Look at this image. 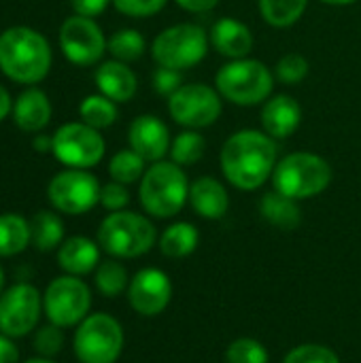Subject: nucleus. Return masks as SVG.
<instances>
[{
    "label": "nucleus",
    "mask_w": 361,
    "mask_h": 363,
    "mask_svg": "<svg viewBox=\"0 0 361 363\" xmlns=\"http://www.w3.org/2000/svg\"><path fill=\"white\" fill-rule=\"evenodd\" d=\"M277 143L260 130H238L221 147L219 164L230 185L243 191L262 187L277 168Z\"/></svg>",
    "instance_id": "1"
},
{
    "label": "nucleus",
    "mask_w": 361,
    "mask_h": 363,
    "mask_svg": "<svg viewBox=\"0 0 361 363\" xmlns=\"http://www.w3.org/2000/svg\"><path fill=\"white\" fill-rule=\"evenodd\" d=\"M51 60V47L40 32L15 26L0 34V70L15 83L43 81L49 74Z\"/></svg>",
    "instance_id": "2"
},
{
    "label": "nucleus",
    "mask_w": 361,
    "mask_h": 363,
    "mask_svg": "<svg viewBox=\"0 0 361 363\" xmlns=\"http://www.w3.org/2000/svg\"><path fill=\"white\" fill-rule=\"evenodd\" d=\"M215 87L236 106H257L272 96L274 72L260 60H230L215 74Z\"/></svg>",
    "instance_id": "3"
},
{
    "label": "nucleus",
    "mask_w": 361,
    "mask_h": 363,
    "mask_svg": "<svg viewBox=\"0 0 361 363\" xmlns=\"http://www.w3.org/2000/svg\"><path fill=\"white\" fill-rule=\"evenodd\" d=\"M189 200V181L179 164L172 160L153 162L140 179V204L157 217L168 219L177 215Z\"/></svg>",
    "instance_id": "4"
},
{
    "label": "nucleus",
    "mask_w": 361,
    "mask_h": 363,
    "mask_svg": "<svg viewBox=\"0 0 361 363\" xmlns=\"http://www.w3.org/2000/svg\"><path fill=\"white\" fill-rule=\"evenodd\" d=\"M332 183V168L330 164L309 151H296L287 157L277 162L272 172V185L277 191L294 198L306 200L323 194Z\"/></svg>",
    "instance_id": "5"
},
{
    "label": "nucleus",
    "mask_w": 361,
    "mask_h": 363,
    "mask_svg": "<svg viewBox=\"0 0 361 363\" xmlns=\"http://www.w3.org/2000/svg\"><path fill=\"white\" fill-rule=\"evenodd\" d=\"M155 242L153 223L130 211L111 213L98 230V245L113 257H140L151 251Z\"/></svg>",
    "instance_id": "6"
},
{
    "label": "nucleus",
    "mask_w": 361,
    "mask_h": 363,
    "mask_svg": "<svg viewBox=\"0 0 361 363\" xmlns=\"http://www.w3.org/2000/svg\"><path fill=\"white\" fill-rule=\"evenodd\" d=\"M209 34L196 23H174L164 28L151 43V57L157 66L187 70L200 64L209 51Z\"/></svg>",
    "instance_id": "7"
},
{
    "label": "nucleus",
    "mask_w": 361,
    "mask_h": 363,
    "mask_svg": "<svg viewBox=\"0 0 361 363\" xmlns=\"http://www.w3.org/2000/svg\"><path fill=\"white\" fill-rule=\"evenodd\" d=\"M123 349V330L104 313L89 315L74 334V355L83 363H115Z\"/></svg>",
    "instance_id": "8"
},
{
    "label": "nucleus",
    "mask_w": 361,
    "mask_h": 363,
    "mask_svg": "<svg viewBox=\"0 0 361 363\" xmlns=\"http://www.w3.org/2000/svg\"><path fill=\"white\" fill-rule=\"evenodd\" d=\"M223 111V98L217 87L206 83L181 85L168 98L170 117L185 130H202L213 125Z\"/></svg>",
    "instance_id": "9"
},
{
    "label": "nucleus",
    "mask_w": 361,
    "mask_h": 363,
    "mask_svg": "<svg viewBox=\"0 0 361 363\" xmlns=\"http://www.w3.org/2000/svg\"><path fill=\"white\" fill-rule=\"evenodd\" d=\"M104 149L106 145L100 136V130L83 121H72L55 130L51 153L68 168L87 170L104 157Z\"/></svg>",
    "instance_id": "10"
},
{
    "label": "nucleus",
    "mask_w": 361,
    "mask_h": 363,
    "mask_svg": "<svg viewBox=\"0 0 361 363\" xmlns=\"http://www.w3.org/2000/svg\"><path fill=\"white\" fill-rule=\"evenodd\" d=\"M100 189L102 185L91 172L68 168L49 181L47 196L55 211L66 215H83L100 202Z\"/></svg>",
    "instance_id": "11"
},
{
    "label": "nucleus",
    "mask_w": 361,
    "mask_h": 363,
    "mask_svg": "<svg viewBox=\"0 0 361 363\" xmlns=\"http://www.w3.org/2000/svg\"><path fill=\"white\" fill-rule=\"evenodd\" d=\"M47 319L57 328H70L87 317L91 306L89 287L79 281V277H60L49 283L43 298Z\"/></svg>",
    "instance_id": "12"
},
{
    "label": "nucleus",
    "mask_w": 361,
    "mask_h": 363,
    "mask_svg": "<svg viewBox=\"0 0 361 363\" xmlns=\"http://www.w3.org/2000/svg\"><path fill=\"white\" fill-rule=\"evenodd\" d=\"M43 311V298L36 287L17 283L0 296V332L21 338L32 332Z\"/></svg>",
    "instance_id": "13"
},
{
    "label": "nucleus",
    "mask_w": 361,
    "mask_h": 363,
    "mask_svg": "<svg viewBox=\"0 0 361 363\" xmlns=\"http://www.w3.org/2000/svg\"><path fill=\"white\" fill-rule=\"evenodd\" d=\"M60 47L68 62L77 66H91L104 55L106 38L91 17L72 15L60 28Z\"/></svg>",
    "instance_id": "14"
},
{
    "label": "nucleus",
    "mask_w": 361,
    "mask_h": 363,
    "mask_svg": "<svg viewBox=\"0 0 361 363\" xmlns=\"http://www.w3.org/2000/svg\"><path fill=\"white\" fill-rule=\"evenodd\" d=\"M128 298H130L132 308L138 315L155 317L170 304V298H172L170 279L162 270L145 268L132 279Z\"/></svg>",
    "instance_id": "15"
},
{
    "label": "nucleus",
    "mask_w": 361,
    "mask_h": 363,
    "mask_svg": "<svg viewBox=\"0 0 361 363\" xmlns=\"http://www.w3.org/2000/svg\"><path fill=\"white\" fill-rule=\"evenodd\" d=\"M130 149L136 151L145 162H162L172 147L168 125L155 115H138L128 128Z\"/></svg>",
    "instance_id": "16"
},
{
    "label": "nucleus",
    "mask_w": 361,
    "mask_h": 363,
    "mask_svg": "<svg viewBox=\"0 0 361 363\" xmlns=\"http://www.w3.org/2000/svg\"><path fill=\"white\" fill-rule=\"evenodd\" d=\"M300 121H302V106L298 104L296 98L287 94L270 96L262 106V128L274 140H283L291 136L300 128Z\"/></svg>",
    "instance_id": "17"
},
{
    "label": "nucleus",
    "mask_w": 361,
    "mask_h": 363,
    "mask_svg": "<svg viewBox=\"0 0 361 363\" xmlns=\"http://www.w3.org/2000/svg\"><path fill=\"white\" fill-rule=\"evenodd\" d=\"M209 40L213 49L228 60H243L253 51V32L234 17L217 19L209 32Z\"/></svg>",
    "instance_id": "18"
},
{
    "label": "nucleus",
    "mask_w": 361,
    "mask_h": 363,
    "mask_svg": "<svg viewBox=\"0 0 361 363\" xmlns=\"http://www.w3.org/2000/svg\"><path fill=\"white\" fill-rule=\"evenodd\" d=\"M96 85L100 94L111 98L113 102H130L136 96L138 79L126 62L109 60L98 66Z\"/></svg>",
    "instance_id": "19"
},
{
    "label": "nucleus",
    "mask_w": 361,
    "mask_h": 363,
    "mask_svg": "<svg viewBox=\"0 0 361 363\" xmlns=\"http://www.w3.org/2000/svg\"><path fill=\"white\" fill-rule=\"evenodd\" d=\"M189 204L204 219H221L228 213L230 198L221 181L200 177L189 185Z\"/></svg>",
    "instance_id": "20"
},
{
    "label": "nucleus",
    "mask_w": 361,
    "mask_h": 363,
    "mask_svg": "<svg viewBox=\"0 0 361 363\" xmlns=\"http://www.w3.org/2000/svg\"><path fill=\"white\" fill-rule=\"evenodd\" d=\"M13 119L23 132H40L51 119V102L45 91L30 87L13 104Z\"/></svg>",
    "instance_id": "21"
},
{
    "label": "nucleus",
    "mask_w": 361,
    "mask_h": 363,
    "mask_svg": "<svg viewBox=\"0 0 361 363\" xmlns=\"http://www.w3.org/2000/svg\"><path fill=\"white\" fill-rule=\"evenodd\" d=\"M100 245L85 236H72L64 240L57 249V264L72 277L91 272L100 262Z\"/></svg>",
    "instance_id": "22"
},
{
    "label": "nucleus",
    "mask_w": 361,
    "mask_h": 363,
    "mask_svg": "<svg viewBox=\"0 0 361 363\" xmlns=\"http://www.w3.org/2000/svg\"><path fill=\"white\" fill-rule=\"evenodd\" d=\"M260 213L270 225H274L279 230H296L302 221V211L298 206V200H294L277 189L268 191L262 198Z\"/></svg>",
    "instance_id": "23"
},
{
    "label": "nucleus",
    "mask_w": 361,
    "mask_h": 363,
    "mask_svg": "<svg viewBox=\"0 0 361 363\" xmlns=\"http://www.w3.org/2000/svg\"><path fill=\"white\" fill-rule=\"evenodd\" d=\"M64 238V223L55 213L40 211L30 221V242L38 251H51L62 245Z\"/></svg>",
    "instance_id": "24"
},
{
    "label": "nucleus",
    "mask_w": 361,
    "mask_h": 363,
    "mask_svg": "<svg viewBox=\"0 0 361 363\" xmlns=\"http://www.w3.org/2000/svg\"><path fill=\"white\" fill-rule=\"evenodd\" d=\"M30 242V223L15 213L0 215V257L21 253Z\"/></svg>",
    "instance_id": "25"
},
{
    "label": "nucleus",
    "mask_w": 361,
    "mask_h": 363,
    "mask_svg": "<svg viewBox=\"0 0 361 363\" xmlns=\"http://www.w3.org/2000/svg\"><path fill=\"white\" fill-rule=\"evenodd\" d=\"M198 230L191 223L179 221L164 230L160 238V249L166 257H187L198 247Z\"/></svg>",
    "instance_id": "26"
},
{
    "label": "nucleus",
    "mask_w": 361,
    "mask_h": 363,
    "mask_svg": "<svg viewBox=\"0 0 361 363\" xmlns=\"http://www.w3.org/2000/svg\"><path fill=\"white\" fill-rule=\"evenodd\" d=\"M264 21L272 28H289L300 21L309 0H257Z\"/></svg>",
    "instance_id": "27"
},
{
    "label": "nucleus",
    "mask_w": 361,
    "mask_h": 363,
    "mask_svg": "<svg viewBox=\"0 0 361 363\" xmlns=\"http://www.w3.org/2000/svg\"><path fill=\"white\" fill-rule=\"evenodd\" d=\"M79 115H81L83 123H87L96 130H104L117 121L119 111H117V102H113L111 98H106L102 94H94V96L83 98V102L79 106Z\"/></svg>",
    "instance_id": "28"
},
{
    "label": "nucleus",
    "mask_w": 361,
    "mask_h": 363,
    "mask_svg": "<svg viewBox=\"0 0 361 363\" xmlns=\"http://www.w3.org/2000/svg\"><path fill=\"white\" fill-rule=\"evenodd\" d=\"M106 49L113 55V60H119V62L128 64V62H136V60L143 57V53L147 49V43H145V36L138 30L123 28V30H117L106 40Z\"/></svg>",
    "instance_id": "29"
},
{
    "label": "nucleus",
    "mask_w": 361,
    "mask_h": 363,
    "mask_svg": "<svg viewBox=\"0 0 361 363\" xmlns=\"http://www.w3.org/2000/svg\"><path fill=\"white\" fill-rule=\"evenodd\" d=\"M206 151V140L198 130H183L181 134L174 136L172 147H170V160L174 164L183 166H191L196 162H200L204 157Z\"/></svg>",
    "instance_id": "30"
},
{
    "label": "nucleus",
    "mask_w": 361,
    "mask_h": 363,
    "mask_svg": "<svg viewBox=\"0 0 361 363\" xmlns=\"http://www.w3.org/2000/svg\"><path fill=\"white\" fill-rule=\"evenodd\" d=\"M145 160L132 151V149H121L113 155V160L109 162V174L113 181L117 183H123V185H132L136 183L138 179H143L145 174Z\"/></svg>",
    "instance_id": "31"
},
{
    "label": "nucleus",
    "mask_w": 361,
    "mask_h": 363,
    "mask_svg": "<svg viewBox=\"0 0 361 363\" xmlns=\"http://www.w3.org/2000/svg\"><path fill=\"white\" fill-rule=\"evenodd\" d=\"M96 287L102 296L115 298L128 287V272L117 262H104L96 270Z\"/></svg>",
    "instance_id": "32"
},
{
    "label": "nucleus",
    "mask_w": 361,
    "mask_h": 363,
    "mask_svg": "<svg viewBox=\"0 0 361 363\" xmlns=\"http://www.w3.org/2000/svg\"><path fill=\"white\" fill-rule=\"evenodd\" d=\"M309 70L311 64L302 53H285L274 66V77L285 85H298L309 77Z\"/></svg>",
    "instance_id": "33"
},
{
    "label": "nucleus",
    "mask_w": 361,
    "mask_h": 363,
    "mask_svg": "<svg viewBox=\"0 0 361 363\" xmlns=\"http://www.w3.org/2000/svg\"><path fill=\"white\" fill-rule=\"evenodd\" d=\"M226 359L228 363H268V351L253 338H240L228 347Z\"/></svg>",
    "instance_id": "34"
},
{
    "label": "nucleus",
    "mask_w": 361,
    "mask_h": 363,
    "mask_svg": "<svg viewBox=\"0 0 361 363\" xmlns=\"http://www.w3.org/2000/svg\"><path fill=\"white\" fill-rule=\"evenodd\" d=\"M283 363H340L338 355L321 345H302L294 349Z\"/></svg>",
    "instance_id": "35"
},
{
    "label": "nucleus",
    "mask_w": 361,
    "mask_h": 363,
    "mask_svg": "<svg viewBox=\"0 0 361 363\" xmlns=\"http://www.w3.org/2000/svg\"><path fill=\"white\" fill-rule=\"evenodd\" d=\"M64 345V336H62V328L57 325H45L36 332L34 336V349L40 357H53L60 353Z\"/></svg>",
    "instance_id": "36"
},
{
    "label": "nucleus",
    "mask_w": 361,
    "mask_h": 363,
    "mask_svg": "<svg viewBox=\"0 0 361 363\" xmlns=\"http://www.w3.org/2000/svg\"><path fill=\"white\" fill-rule=\"evenodd\" d=\"M168 0H113V6L128 17H151L166 6Z\"/></svg>",
    "instance_id": "37"
},
{
    "label": "nucleus",
    "mask_w": 361,
    "mask_h": 363,
    "mask_svg": "<svg viewBox=\"0 0 361 363\" xmlns=\"http://www.w3.org/2000/svg\"><path fill=\"white\" fill-rule=\"evenodd\" d=\"M130 202V191L123 183H117V181H111L106 185H102L100 189V204L111 211V213H117V211H123Z\"/></svg>",
    "instance_id": "38"
},
{
    "label": "nucleus",
    "mask_w": 361,
    "mask_h": 363,
    "mask_svg": "<svg viewBox=\"0 0 361 363\" xmlns=\"http://www.w3.org/2000/svg\"><path fill=\"white\" fill-rule=\"evenodd\" d=\"M151 83H153V89H155L160 96L170 98V96L183 85V72H181V70H172V68L160 66V68L153 72Z\"/></svg>",
    "instance_id": "39"
},
{
    "label": "nucleus",
    "mask_w": 361,
    "mask_h": 363,
    "mask_svg": "<svg viewBox=\"0 0 361 363\" xmlns=\"http://www.w3.org/2000/svg\"><path fill=\"white\" fill-rule=\"evenodd\" d=\"M113 0H70L74 15L81 17H98L100 13H104V9L111 4Z\"/></svg>",
    "instance_id": "40"
},
{
    "label": "nucleus",
    "mask_w": 361,
    "mask_h": 363,
    "mask_svg": "<svg viewBox=\"0 0 361 363\" xmlns=\"http://www.w3.org/2000/svg\"><path fill=\"white\" fill-rule=\"evenodd\" d=\"M174 2L187 13H209L219 4V0H174Z\"/></svg>",
    "instance_id": "41"
},
{
    "label": "nucleus",
    "mask_w": 361,
    "mask_h": 363,
    "mask_svg": "<svg viewBox=\"0 0 361 363\" xmlns=\"http://www.w3.org/2000/svg\"><path fill=\"white\" fill-rule=\"evenodd\" d=\"M19 362V351L13 345L11 336L0 334V363H17Z\"/></svg>",
    "instance_id": "42"
},
{
    "label": "nucleus",
    "mask_w": 361,
    "mask_h": 363,
    "mask_svg": "<svg viewBox=\"0 0 361 363\" xmlns=\"http://www.w3.org/2000/svg\"><path fill=\"white\" fill-rule=\"evenodd\" d=\"M9 113H11V96H9V91L0 85V121L6 119Z\"/></svg>",
    "instance_id": "43"
},
{
    "label": "nucleus",
    "mask_w": 361,
    "mask_h": 363,
    "mask_svg": "<svg viewBox=\"0 0 361 363\" xmlns=\"http://www.w3.org/2000/svg\"><path fill=\"white\" fill-rule=\"evenodd\" d=\"M34 149H36L38 153L51 151V149H53V136H36V138H34Z\"/></svg>",
    "instance_id": "44"
},
{
    "label": "nucleus",
    "mask_w": 361,
    "mask_h": 363,
    "mask_svg": "<svg viewBox=\"0 0 361 363\" xmlns=\"http://www.w3.org/2000/svg\"><path fill=\"white\" fill-rule=\"evenodd\" d=\"M326 4H332V6H349V4H355L357 0H321Z\"/></svg>",
    "instance_id": "45"
},
{
    "label": "nucleus",
    "mask_w": 361,
    "mask_h": 363,
    "mask_svg": "<svg viewBox=\"0 0 361 363\" xmlns=\"http://www.w3.org/2000/svg\"><path fill=\"white\" fill-rule=\"evenodd\" d=\"M23 363H53L51 359H47V357H38V359H28V362Z\"/></svg>",
    "instance_id": "46"
},
{
    "label": "nucleus",
    "mask_w": 361,
    "mask_h": 363,
    "mask_svg": "<svg viewBox=\"0 0 361 363\" xmlns=\"http://www.w3.org/2000/svg\"><path fill=\"white\" fill-rule=\"evenodd\" d=\"M2 283H4V272H2V268H0V289H2Z\"/></svg>",
    "instance_id": "47"
}]
</instances>
